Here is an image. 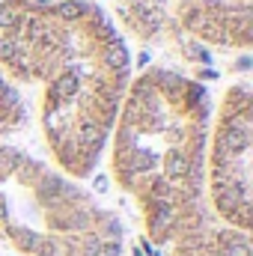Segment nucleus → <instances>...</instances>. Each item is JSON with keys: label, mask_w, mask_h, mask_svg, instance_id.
<instances>
[{"label": "nucleus", "mask_w": 253, "mask_h": 256, "mask_svg": "<svg viewBox=\"0 0 253 256\" xmlns=\"http://www.w3.org/2000/svg\"><path fill=\"white\" fill-rule=\"evenodd\" d=\"M0 74L36 92L54 167L90 176L131 84L120 27L90 0H0Z\"/></svg>", "instance_id": "1"}, {"label": "nucleus", "mask_w": 253, "mask_h": 256, "mask_svg": "<svg viewBox=\"0 0 253 256\" xmlns=\"http://www.w3.org/2000/svg\"><path fill=\"white\" fill-rule=\"evenodd\" d=\"M208 90L176 68L131 78L110 131V173L143 220L149 242L173 244L208 220Z\"/></svg>", "instance_id": "2"}, {"label": "nucleus", "mask_w": 253, "mask_h": 256, "mask_svg": "<svg viewBox=\"0 0 253 256\" xmlns=\"http://www.w3.org/2000/svg\"><path fill=\"white\" fill-rule=\"evenodd\" d=\"M0 244L18 256H122L126 230L78 179L0 143Z\"/></svg>", "instance_id": "3"}, {"label": "nucleus", "mask_w": 253, "mask_h": 256, "mask_svg": "<svg viewBox=\"0 0 253 256\" xmlns=\"http://www.w3.org/2000/svg\"><path fill=\"white\" fill-rule=\"evenodd\" d=\"M253 96L248 80L232 84L214 114L206 146V200L232 230H250Z\"/></svg>", "instance_id": "4"}, {"label": "nucleus", "mask_w": 253, "mask_h": 256, "mask_svg": "<svg viewBox=\"0 0 253 256\" xmlns=\"http://www.w3.org/2000/svg\"><path fill=\"white\" fill-rule=\"evenodd\" d=\"M170 12L190 42L218 51L250 48V0H173Z\"/></svg>", "instance_id": "5"}, {"label": "nucleus", "mask_w": 253, "mask_h": 256, "mask_svg": "<svg viewBox=\"0 0 253 256\" xmlns=\"http://www.w3.org/2000/svg\"><path fill=\"white\" fill-rule=\"evenodd\" d=\"M116 18L128 33L146 45L176 51L179 57L196 60V45L176 27L167 0H114Z\"/></svg>", "instance_id": "6"}, {"label": "nucleus", "mask_w": 253, "mask_h": 256, "mask_svg": "<svg viewBox=\"0 0 253 256\" xmlns=\"http://www.w3.org/2000/svg\"><path fill=\"white\" fill-rule=\"evenodd\" d=\"M170 256H253L250 236L226 224L206 220L170 244Z\"/></svg>", "instance_id": "7"}, {"label": "nucleus", "mask_w": 253, "mask_h": 256, "mask_svg": "<svg viewBox=\"0 0 253 256\" xmlns=\"http://www.w3.org/2000/svg\"><path fill=\"white\" fill-rule=\"evenodd\" d=\"M27 120V110H24V102L18 96V90L0 74V137L18 131Z\"/></svg>", "instance_id": "8"}]
</instances>
